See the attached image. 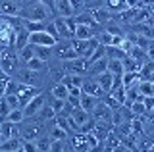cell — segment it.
<instances>
[{"instance_id":"cell-37","label":"cell","mask_w":154,"mask_h":152,"mask_svg":"<svg viewBox=\"0 0 154 152\" xmlns=\"http://www.w3.org/2000/svg\"><path fill=\"white\" fill-rule=\"evenodd\" d=\"M139 93L143 96H154V81H141L139 83Z\"/></svg>"},{"instance_id":"cell-16","label":"cell","mask_w":154,"mask_h":152,"mask_svg":"<svg viewBox=\"0 0 154 152\" xmlns=\"http://www.w3.org/2000/svg\"><path fill=\"white\" fill-rule=\"evenodd\" d=\"M71 148L75 152H87L89 150V142H87V133H71Z\"/></svg>"},{"instance_id":"cell-9","label":"cell","mask_w":154,"mask_h":152,"mask_svg":"<svg viewBox=\"0 0 154 152\" xmlns=\"http://www.w3.org/2000/svg\"><path fill=\"white\" fill-rule=\"evenodd\" d=\"M37 77H38V73L37 71H31L29 68H19L16 73L12 75V79H16L17 83H21V85H31V87H37Z\"/></svg>"},{"instance_id":"cell-19","label":"cell","mask_w":154,"mask_h":152,"mask_svg":"<svg viewBox=\"0 0 154 152\" xmlns=\"http://www.w3.org/2000/svg\"><path fill=\"white\" fill-rule=\"evenodd\" d=\"M0 133L4 139H12V137H19V123H12L8 120H4L0 123Z\"/></svg>"},{"instance_id":"cell-43","label":"cell","mask_w":154,"mask_h":152,"mask_svg":"<svg viewBox=\"0 0 154 152\" xmlns=\"http://www.w3.org/2000/svg\"><path fill=\"white\" fill-rule=\"evenodd\" d=\"M102 102H104V104H106V106H108V108H112L114 112H118L119 108H122V104H119L118 100H116V98L112 96V94H106V96L102 98Z\"/></svg>"},{"instance_id":"cell-44","label":"cell","mask_w":154,"mask_h":152,"mask_svg":"<svg viewBox=\"0 0 154 152\" xmlns=\"http://www.w3.org/2000/svg\"><path fill=\"white\" fill-rule=\"evenodd\" d=\"M12 112V108H10V104L6 102V98H0V121H4L8 117V114Z\"/></svg>"},{"instance_id":"cell-51","label":"cell","mask_w":154,"mask_h":152,"mask_svg":"<svg viewBox=\"0 0 154 152\" xmlns=\"http://www.w3.org/2000/svg\"><path fill=\"white\" fill-rule=\"evenodd\" d=\"M143 104H144V108H146L148 112H152V108H154V96H144Z\"/></svg>"},{"instance_id":"cell-21","label":"cell","mask_w":154,"mask_h":152,"mask_svg":"<svg viewBox=\"0 0 154 152\" xmlns=\"http://www.w3.org/2000/svg\"><path fill=\"white\" fill-rule=\"evenodd\" d=\"M139 79L141 81H154V60H146L143 68L139 69Z\"/></svg>"},{"instance_id":"cell-25","label":"cell","mask_w":154,"mask_h":152,"mask_svg":"<svg viewBox=\"0 0 154 152\" xmlns=\"http://www.w3.org/2000/svg\"><path fill=\"white\" fill-rule=\"evenodd\" d=\"M56 10L62 17H73V8H71L69 0H58L56 2Z\"/></svg>"},{"instance_id":"cell-29","label":"cell","mask_w":154,"mask_h":152,"mask_svg":"<svg viewBox=\"0 0 154 152\" xmlns=\"http://www.w3.org/2000/svg\"><path fill=\"white\" fill-rule=\"evenodd\" d=\"M35 142H37L38 152H48V150H50V144H52V137L48 135V133H45V135H41Z\"/></svg>"},{"instance_id":"cell-26","label":"cell","mask_w":154,"mask_h":152,"mask_svg":"<svg viewBox=\"0 0 154 152\" xmlns=\"http://www.w3.org/2000/svg\"><path fill=\"white\" fill-rule=\"evenodd\" d=\"M98 104V98H94V96H91V94H85V93H81V108H83L85 112H93V108Z\"/></svg>"},{"instance_id":"cell-23","label":"cell","mask_w":154,"mask_h":152,"mask_svg":"<svg viewBox=\"0 0 154 152\" xmlns=\"http://www.w3.org/2000/svg\"><path fill=\"white\" fill-rule=\"evenodd\" d=\"M56 117V112H54V108L50 106V104L48 102H45V106L41 108V110H38V114L35 116V120H38V121H50V120H54Z\"/></svg>"},{"instance_id":"cell-54","label":"cell","mask_w":154,"mask_h":152,"mask_svg":"<svg viewBox=\"0 0 154 152\" xmlns=\"http://www.w3.org/2000/svg\"><path fill=\"white\" fill-rule=\"evenodd\" d=\"M4 141H6V139H4V137H2V133H0V144H2Z\"/></svg>"},{"instance_id":"cell-24","label":"cell","mask_w":154,"mask_h":152,"mask_svg":"<svg viewBox=\"0 0 154 152\" xmlns=\"http://www.w3.org/2000/svg\"><path fill=\"white\" fill-rule=\"evenodd\" d=\"M50 123H52V125H50V129H48L46 133H48V135H50V137H52L54 141H66L67 137H69V133H67L66 129H62V127H58L54 121H50Z\"/></svg>"},{"instance_id":"cell-7","label":"cell","mask_w":154,"mask_h":152,"mask_svg":"<svg viewBox=\"0 0 154 152\" xmlns=\"http://www.w3.org/2000/svg\"><path fill=\"white\" fill-rule=\"evenodd\" d=\"M91 116H93L94 121H106V123H112L114 120V110L112 108H108L102 100H98V104L93 108V112H91ZM114 125V123H112Z\"/></svg>"},{"instance_id":"cell-10","label":"cell","mask_w":154,"mask_h":152,"mask_svg":"<svg viewBox=\"0 0 154 152\" xmlns=\"http://www.w3.org/2000/svg\"><path fill=\"white\" fill-rule=\"evenodd\" d=\"M56 39L54 37H50L46 31H35V33H29V44L33 46H54L56 44Z\"/></svg>"},{"instance_id":"cell-1","label":"cell","mask_w":154,"mask_h":152,"mask_svg":"<svg viewBox=\"0 0 154 152\" xmlns=\"http://www.w3.org/2000/svg\"><path fill=\"white\" fill-rule=\"evenodd\" d=\"M52 12L54 10H50L48 6L33 0V2H29L21 8V12H19L17 17H21V20H25V21H46L48 16H52Z\"/></svg>"},{"instance_id":"cell-38","label":"cell","mask_w":154,"mask_h":152,"mask_svg":"<svg viewBox=\"0 0 154 152\" xmlns=\"http://www.w3.org/2000/svg\"><path fill=\"white\" fill-rule=\"evenodd\" d=\"M6 120L12 121V123H21L23 120H25V116H23V110H21V108H14V110L8 114Z\"/></svg>"},{"instance_id":"cell-8","label":"cell","mask_w":154,"mask_h":152,"mask_svg":"<svg viewBox=\"0 0 154 152\" xmlns=\"http://www.w3.org/2000/svg\"><path fill=\"white\" fill-rule=\"evenodd\" d=\"M64 71L67 75H83L87 73V60L85 58H73V60H66L62 62Z\"/></svg>"},{"instance_id":"cell-33","label":"cell","mask_w":154,"mask_h":152,"mask_svg":"<svg viewBox=\"0 0 154 152\" xmlns=\"http://www.w3.org/2000/svg\"><path fill=\"white\" fill-rule=\"evenodd\" d=\"M141 68H143V64L137 62L135 58H131V56H125L123 58V69L125 71H139Z\"/></svg>"},{"instance_id":"cell-3","label":"cell","mask_w":154,"mask_h":152,"mask_svg":"<svg viewBox=\"0 0 154 152\" xmlns=\"http://www.w3.org/2000/svg\"><path fill=\"white\" fill-rule=\"evenodd\" d=\"M71 48L75 50V54H77V58H89L93 52L100 46V42L96 37H93V39H89V41H77V39H71Z\"/></svg>"},{"instance_id":"cell-6","label":"cell","mask_w":154,"mask_h":152,"mask_svg":"<svg viewBox=\"0 0 154 152\" xmlns=\"http://www.w3.org/2000/svg\"><path fill=\"white\" fill-rule=\"evenodd\" d=\"M52 48H54V56H56L58 60H62V62L77 58V54H75V50L71 48V42L69 41H58Z\"/></svg>"},{"instance_id":"cell-55","label":"cell","mask_w":154,"mask_h":152,"mask_svg":"<svg viewBox=\"0 0 154 152\" xmlns=\"http://www.w3.org/2000/svg\"><path fill=\"white\" fill-rule=\"evenodd\" d=\"M0 152H4V150H0Z\"/></svg>"},{"instance_id":"cell-49","label":"cell","mask_w":154,"mask_h":152,"mask_svg":"<svg viewBox=\"0 0 154 152\" xmlns=\"http://www.w3.org/2000/svg\"><path fill=\"white\" fill-rule=\"evenodd\" d=\"M21 141H23V139H21ZM21 150H23V152H38V148H37V142H35V141H23Z\"/></svg>"},{"instance_id":"cell-56","label":"cell","mask_w":154,"mask_h":152,"mask_svg":"<svg viewBox=\"0 0 154 152\" xmlns=\"http://www.w3.org/2000/svg\"><path fill=\"white\" fill-rule=\"evenodd\" d=\"M152 112H154V108H152Z\"/></svg>"},{"instance_id":"cell-53","label":"cell","mask_w":154,"mask_h":152,"mask_svg":"<svg viewBox=\"0 0 154 152\" xmlns=\"http://www.w3.org/2000/svg\"><path fill=\"white\" fill-rule=\"evenodd\" d=\"M146 152H154V142H152V144H150V148H148Z\"/></svg>"},{"instance_id":"cell-32","label":"cell","mask_w":154,"mask_h":152,"mask_svg":"<svg viewBox=\"0 0 154 152\" xmlns=\"http://www.w3.org/2000/svg\"><path fill=\"white\" fill-rule=\"evenodd\" d=\"M108 71L112 75H123V60H108Z\"/></svg>"},{"instance_id":"cell-40","label":"cell","mask_w":154,"mask_h":152,"mask_svg":"<svg viewBox=\"0 0 154 152\" xmlns=\"http://www.w3.org/2000/svg\"><path fill=\"white\" fill-rule=\"evenodd\" d=\"M129 110H131V114H133V116L135 117H141V116H144V114H146L148 110H146V108H144V104L143 102H133L131 104V106H129Z\"/></svg>"},{"instance_id":"cell-34","label":"cell","mask_w":154,"mask_h":152,"mask_svg":"<svg viewBox=\"0 0 154 152\" xmlns=\"http://www.w3.org/2000/svg\"><path fill=\"white\" fill-rule=\"evenodd\" d=\"M35 56L42 62H48L52 56V48L50 46H35Z\"/></svg>"},{"instance_id":"cell-13","label":"cell","mask_w":154,"mask_h":152,"mask_svg":"<svg viewBox=\"0 0 154 152\" xmlns=\"http://www.w3.org/2000/svg\"><path fill=\"white\" fill-rule=\"evenodd\" d=\"M81 93L85 94H91V96L98 98V100H102L106 96V93L100 89V85L96 83V79H91V77H85L83 79V85H81Z\"/></svg>"},{"instance_id":"cell-48","label":"cell","mask_w":154,"mask_h":152,"mask_svg":"<svg viewBox=\"0 0 154 152\" xmlns=\"http://www.w3.org/2000/svg\"><path fill=\"white\" fill-rule=\"evenodd\" d=\"M19 85H21V83H17L16 79H10L8 85H6V94H17V91H19Z\"/></svg>"},{"instance_id":"cell-28","label":"cell","mask_w":154,"mask_h":152,"mask_svg":"<svg viewBox=\"0 0 154 152\" xmlns=\"http://www.w3.org/2000/svg\"><path fill=\"white\" fill-rule=\"evenodd\" d=\"M50 94H52L54 98H60V100H66V98L69 96V91H67V87H66L64 83H56L54 87H52Z\"/></svg>"},{"instance_id":"cell-45","label":"cell","mask_w":154,"mask_h":152,"mask_svg":"<svg viewBox=\"0 0 154 152\" xmlns=\"http://www.w3.org/2000/svg\"><path fill=\"white\" fill-rule=\"evenodd\" d=\"M104 31H108L110 35H123V31H122V27L118 25V23H114L112 20H110L108 23L104 25Z\"/></svg>"},{"instance_id":"cell-42","label":"cell","mask_w":154,"mask_h":152,"mask_svg":"<svg viewBox=\"0 0 154 152\" xmlns=\"http://www.w3.org/2000/svg\"><path fill=\"white\" fill-rule=\"evenodd\" d=\"M106 8H108L110 12H116V10H125V0H106Z\"/></svg>"},{"instance_id":"cell-35","label":"cell","mask_w":154,"mask_h":152,"mask_svg":"<svg viewBox=\"0 0 154 152\" xmlns=\"http://www.w3.org/2000/svg\"><path fill=\"white\" fill-rule=\"evenodd\" d=\"M23 65H25V68H29L31 71H37V73H38V71H42V69L46 68V62L38 60L37 56H35V58H31V60L27 62V64H23Z\"/></svg>"},{"instance_id":"cell-39","label":"cell","mask_w":154,"mask_h":152,"mask_svg":"<svg viewBox=\"0 0 154 152\" xmlns=\"http://www.w3.org/2000/svg\"><path fill=\"white\" fill-rule=\"evenodd\" d=\"M102 58H106V46H102L100 44L98 48H96L93 54L87 58V64H91V62H98V60H102Z\"/></svg>"},{"instance_id":"cell-36","label":"cell","mask_w":154,"mask_h":152,"mask_svg":"<svg viewBox=\"0 0 154 152\" xmlns=\"http://www.w3.org/2000/svg\"><path fill=\"white\" fill-rule=\"evenodd\" d=\"M122 79H123V87H131V85L141 81V79H139V71H125Z\"/></svg>"},{"instance_id":"cell-46","label":"cell","mask_w":154,"mask_h":152,"mask_svg":"<svg viewBox=\"0 0 154 152\" xmlns=\"http://www.w3.org/2000/svg\"><path fill=\"white\" fill-rule=\"evenodd\" d=\"M96 39H98V42H100L102 46H110V44H112V35H110L108 31H104V29L100 31L98 35H96Z\"/></svg>"},{"instance_id":"cell-47","label":"cell","mask_w":154,"mask_h":152,"mask_svg":"<svg viewBox=\"0 0 154 152\" xmlns=\"http://www.w3.org/2000/svg\"><path fill=\"white\" fill-rule=\"evenodd\" d=\"M66 148H67L66 141H54L52 139V144H50V150L48 152H66Z\"/></svg>"},{"instance_id":"cell-4","label":"cell","mask_w":154,"mask_h":152,"mask_svg":"<svg viewBox=\"0 0 154 152\" xmlns=\"http://www.w3.org/2000/svg\"><path fill=\"white\" fill-rule=\"evenodd\" d=\"M54 25H56L58 33H60L62 41H71V39H73V31H75V20H73V17L58 16L54 20Z\"/></svg>"},{"instance_id":"cell-14","label":"cell","mask_w":154,"mask_h":152,"mask_svg":"<svg viewBox=\"0 0 154 152\" xmlns=\"http://www.w3.org/2000/svg\"><path fill=\"white\" fill-rule=\"evenodd\" d=\"M41 94V89L38 87H31V85H19V91H17V98H19V106H25L33 100L35 96Z\"/></svg>"},{"instance_id":"cell-15","label":"cell","mask_w":154,"mask_h":152,"mask_svg":"<svg viewBox=\"0 0 154 152\" xmlns=\"http://www.w3.org/2000/svg\"><path fill=\"white\" fill-rule=\"evenodd\" d=\"M96 35L98 33L93 29V25H83V23H77L75 31H73V39H77V41H89Z\"/></svg>"},{"instance_id":"cell-27","label":"cell","mask_w":154,"mask_h":152,"mask_svg":"<svg viewBox=\"0 0 154 152\" xmlns=\"http://www.w3.org/2000/svg\"><path fill=\"white\" fill-rule=\"evenodd\" d=\"M69 116L73 117V121H75L79 127L83 125V123H87V121L91 120V114H89V112H85L83 108H77V110H73V112L69 114Z\"/></svg>"},{"instance_id":"cell-11","label":"cell","mask_w":154,"mask_h":152,"mask_svg":"<svg viewBox=\"0 0 154 152\" xmlns=\"http://www.w3.org/2000/svg\"><path fill=\"white\" fill-rule=\"evenodd\" d=\"M23 6H25L23 0H0V14H2V16H8V17L19 16V12H21Z\"/></svg>"},{"instance_id":"cell-20","label":"cell","mask_w":154,"mask_h":152,"mask_svg":"<svg viewBox=\"0 0 154 152\" xmlns=\"http://www.w3.org/2000/svg\"><path fill=\"white\" fill-rule=\"evenodd\" d=\"M96 83L100 85V89L108 94L110 91H112V87H114V75L110 73V71H106V73H100V75H96Z\"/></svg>"},{"instance_id":"cell-17","label":"cell","mask_w":154,"mask_h":152,"mask_svg":"<svg viewBox=\"0 0 154 152\" xmlns=\"http://www.w3.org/2000/svg\"><path fill=\"white\" fill-rule=\"evenodd\" d=\"M91 16H93L94 23H98V25H106L110 20H112V14L106 6H100V8H94V10H89Z\"/></svg>"},{"instance_id":"cell-50","label":"cell","mask_w":154,"mask_h":152,"mask_svg":"<svg viewBox=\"0 0 154 152\" xmlns=\"http://www.w3.org/2000/svg\"><path fill=\"white\" fill-rule=\"evenodd\" d=\"M4 98H6V102L10 104V108H21L19 106V98H17V94H4Z\"/></svg>"},{"instance_id":"cell-18","label":"cell","mask_w":154,"mask_h":152,"mask_svg":"<svg viewBox=\"0 0 154 152\" xmlns=\"http://www.w3.org/2000/svg\"><path fill=\"white\" fill-rule=\"evenodd\" d=\"M106 71H108V58H102L98 62H91V64H87V73H89L91 77H96V75L106 73Z\"/></svg>"},{"instance_id":"cell-31","label":"cell","mask_w":154,"mask_h":152,"mask_svg":"<svg viewBox=\"0 0 154 152\" xmlns=\"http://www.w3.org/2000/svg\"><path fill=\"white\" fill-rule=\"evenodd\" d=\"M17 58H19V62L27 64L31 58H35V46H33V44H27L25 48H21V50L17 52Z\"/></svg>"},{"instance_id":"cell-2","label":"cell","mask_w":154,"mask_h":152,"mask_svg":"<svg viewBox=\"0 0 154 152\" xmlns=\"http://www.w3.org/2000/svg\"><path fill=\"white\" fill-rule=\"evenodd\" d=\"M46 133V127H45V121H38L35 117L31 120H23L19 123V137L23 141H37L41 135Z\"/></svg>"},{"instance_id":"cell-30","label":"cell","mask_w":154,"mask_h":152,"mask_svg":"<svg viewBox=\"0 0 154 152\" xmlns=\"http://www.w3.org/2000/svg\"><path fill=\"white\" fill-rule=\"evenodd\" d=\"M125 56L127 54L119 46H106V58L108 60H123Z\"/></svg>"},{"instance_id":"cell-41","label":"cell","mask_w":154,"mask_h":152,"mask_svg":"<svg viewBox=\"0 0 154 152\" xmlns=\"http://www.w3.org/2000/svg\"><path fill=\"white\" fill-rule=\"evenodd\" d=\"M108 94H112V96H114V98H116V100H118L119 104H122V106L125 104V87H123V85H122V87H116V89H112V91H110Z\"/></svg>"},{"instance_id":"cell-12","label":"cell","mask_w":154,"mask_h":152,"mask_svg":"<svg viewBox=\"0 0 154 152\" xmlns=\"http://www.w3.org/2000/svg\"><path fill=\"white\" fill-rule=\"evenodd\" d=\"M45 102H46V96L45 94H38V96H35L29 104H25V106L21 108L23 110V116H25V120H31V117H35L37 114H38V110H41L42 106H45Z\"/></svg>"},{"instance_id":"cell-52","label":"cell","mask_w":154,"mask_h":152,"mask_svg":"<svg viewBox=\"0 0 154 152\" xmlns=\"http://www.w3.org/2000/svg\"><path fill=\"white\" fill-rule=\"evenodd\" d=\"M35 2H41V4H45V6H48L50 10H56V2H54V0H35Z\"/></svg>"},{"instance_id":"cell-5","label":"cell","mask_w":154,"mask_h":152,"mask_svg":"<svg viewBox=\"0 0 154 152\" xmlns=\"http://www.w3.org/2000/svg\"><path fill=\"white\" fill-rule=\"evenodd\" d=\"M0 69H2L6 75L12 77V75L19 69V58H17V54H14L12 50H4L2 54H0Z\"/></svg>"},{"instance_id":"cell-22","label":"cell","mask_w":154,"mask_h":152,"mask_svg":"<svg viewBox=\"0 0 154 152\" xmlns=\"http://www.w3.org/2000/svg\"><path fill=\"white\" fill-rule=\"evenodd\" d=\"M21 144H23L21 137H12V139H6L2 144H0V150H4V152H17V150H21Z\"/></svg>"}]
</instances>
